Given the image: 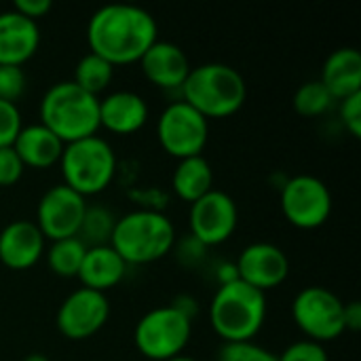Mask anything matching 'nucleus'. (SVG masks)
I'll use <instances>...</instances> for the list:
<instances>
[{"mask_svg":"<svg viewBox=\"0 0 361 361\" xmlns=\"http://www.w3.org/2000/svg\"><path fill=\"white\" fill-rule=\"evenodd\" d=\"M91 53L112 66L140 61L142 55L159 40L154 17L135 4H106L97 8L87 25Z\"/></svg>","mask_w":361,"mask_h":361,"instance_id":"f257e3e1","label":"nucleus"},{"mask_svg":"<svg viewBox=\"0 0 361 361\" xmlns=\"http://www.w3.org/2000/svg\"><path fill=\"white\" fill-rule=\"evenodd\" d=\"M182 102L209 118H226L239 112L247 99L243 74L228 63H201L190 68L182 85Z\"/></svg>","mask_w":361,"mask_h":361,"instance_id":"f03ea898","label":"nucleus"},{"mask_svg":"<svg viewBox=\"0 0 361 361\" xmlns=\"http://www.w3.org/2000/svg\"><path fill=\"white\" fill-rule=\"evenodd\" d=\"M267 319V294L241 279L220 283L209 305V322L224 343H250Z\"/></svg>","mask_w":361,"mask_h":361,"instance_id":"7ed1b4c3","label":"nucleus"},{"mask_svg":"<svg viewBox=\"0 0 361 361\" xmlns=\"http://www.w3.org/2000/svg\"><path fill=\"white\" fill-rule=\"evenodd\" d=\"M110 245L125 264H150L165 258L176 245L173 222L154 209H135L116 218Z\"/></svg>","mask_w":361,"mask_h":361,"instance_id":"20e7f679","label":"nucleus"},{"mask_svg":"<svg viewBox=\"0 0 361 361\" xmlns=\"http://www.w3.org/2000/svg\"><path fill=\"white\" fill-rule=\"evenodd\" d=\"M40 123L63 144L95 135L99 129V97L87 93L74 80H61L47 89L40 102Z\"/></svg>","mask_w":361,"mask_h":361,"instance_id":"39448f33","label":"nucleus"},{"mask_svg":"<svg viewBox=\"0 0 361 361\" xmlns=\"http://www.w3.org/2000/svg\"><path fill=\"white\" fill-rule=\"evenodd\" d=\"M63 184L80 197L104 192L116 173V154L108 140L95 135L70 142L59 159Z\"/></svg>","mask_w":361,"mask_h":361,"instance_id":"423d86ee","label":"nucleus"},{"mask_svg":"<svg viewBox=\"0 0 361 361\" xmlns=\"http://www.w3.org/2000/svg\"><path fill=\"white\" fill-rule=\"evenodd\" d=\"M192 336V317L176 305L148 311L133 330L137 351L152 361H169L186 349Z\"/></svg>","mask_w":361,"mask_h":361,"instance_id":"0eeeda50","label":"nucleus"},{"mask_svg":"<svg viewBox=\"0 0 361 361\" xmlns=\"http://www.w3.org/2000/svg\"><path fill=\"white\" fill-rule=\"evenodd\" d=\"M292 317L309 341L330 343L343 336L345 330V302L322 286H309L292 300Z\"/></svg>","mask_w":361,"mask_h":361,"instance_id":"6e6552de","label":"nucleus"},{"mask_svg":"<svg viewBox=\"0 0 361 361\" xmlns=\"http://www.w3.org/2000/svg\"><path fill=\"white\" fill-rule=\"evenodd\" d=\"M157 135L163 150L182 161L188 157L203 154L207 140H209V121L199 114L186 102L169 104L157 123Z\"/></svg>","mask_w":361,"mask_h":361,"instance_id":"1a4fd4ad","label":"nucleus"},{"mask_svg":"<svg viewBox=\"0 0 361 361\" xmlns=\"http://www.w3.org/2000/svg\"><path fill=\"white\" fill-rule=\"evenodd\" d=\"M281 212L296 228H319L332 214V192L315 176H294L281 188Z\"/></svg>","mask_w":361,"mask_h":361,"instance_id":"9d476101","label":"nucleus"},{"mask_svg":"<svg viewBox=\"0 0 361 361\" xmlns=\"http://www.w3.org/2000/svg\"><path fill=\"white\" fill-rule=\"evenodd\" d=\"M85 197L68 188L66 184H55L38 201L36 207V226L44 239L59 241L76 237L85 218Z\"/></svg>","mask_w":361,"mask_h":361,"instance_id":"9b49d317","label":"nucleus"},{"mask_svg":"<svg viewBox=\"0 0 361 361\" xmlns=\"http://www.w3.org/2000/svg\"><path fill=\"white\" fill-rule=\"evenodd\" d=\"M237 205L231 195L224 190L212 188L199 201L190 203L188 224L190 237H195L201 245L214 247L228 241L237 228Z\"/></svg>","mask_w":361,"mask_h":361,"instance_id":"f8f14e48","label":"nucleus"},{"mask_svg":"<svg viewBox=\"0 0 361 361\" xmlns=\"http://www.w3.org/2000/svg\"><path fill=\"white\" fill-rule=\"evenodd\" d=\"M110 317L106 294L78 288L59 305L55 326L68 341H85L97 334Z\"/></svg>","mask_w":361,"mask_h":361,"instance_id":"ddd939ff","label":"nucleus"},{"mask_svg":"<svg viewBox=\"0 0 361 361\" xmlns=\"http://www.w3.org/2000/svg\"><path fill=\"white\" fill-rule=\"evenodd\" d=\"M235 271L243 283L260 292H269L279 288L288 279L290 260L281 247L267 241H258V243H250L239 254L235 262Z\"/></svg>","mask_w":361,"mask_h":361,"instance_id":"4468645a","label":"nucleus"},{"mask_svg":"<svg viewBox=\"0 0 361 361\" xmlns=\"http://www.w3.org/2000/svg\"><path fill=\"white\" fill-rule=\"evenodd\" d=\"M44 252V237L36 222L13 220L0 231V262L13 271L32 269Z\"/></svg>","mask_w":361,"mask_h":361,"instance_id":"2eb2a0df","label":"nucleus"},{"mask_svg":"<svg viewBox=\"0 0 361 361\" xmlns=\"http://www.w3.org/2000/svg\"><path fill=\"white\" fill-rule=\"evenodd\" d=\"M144 76L161 89H182L188 72H190V61L186 53L169 42V40H157L140 59Z\"/></svg>","mask_w":361,"mask_h":361,"instance_id":"dca6fc26","label":"nucleus"},{"mask_svg":"<svg viewBox=\"0 0 361 361\" xmlns=\"http://www.w3.org/2000/svg\"><path fill=\"white\" fill-rule=\"evenodd\" d=\"M40 44V27L36 21L17 11L0 13V63L23 66Z\"/></svg>","mask_w":361,"mask_h":361,"instance_id":"f3484780","label":"nucleus"},{"mask_svg":"<svg viewBox=\"0 0 361 361\" xmlns=\"http://www.w3.org/2000/svg\"><path fill=\"white\" fill-rule=\"evenodd\" d=\"M148 121V104L133 91H114L99 99V127L116 135L140 131Z\"/></svg>","mask_w":361,"mask_h":361,"instance_id":"a211bd4d","label":"nucleus"},{"mask_svg":"<svg viewBox=\"0 0 361 361\" xmlns=\"http://www.w3.org/2000/svg\"><path fill=\"white\" fill-rule=\"evenodd\" d=\"M63 146L66 144L42 123L21 127L13 142V150L21 159L23 167L32 169H49L59 163Z\"/></svg>","mask_w":361,"mask_h":361,"instance_id":"6ab92c4d","label":"nucleus"},{"mask_svg":"<svg viewBox=\"0 0 361 361\" xmlns=\"http://www.w3.org/2000/svg\"><path fill=\"white\" fill-rule=\"evenodd\" d=\"M125 273H127L125 260L108 243V245L87 247L76 277L80 279L82 288L106 294L108 290H112L114 286L123 281Z\"/></svg>","mask_w":361,"mask_h":361,"instance_id":"aec40b11","label":"nucleus"},{"mask_svg":"<svg viewBox=\"0 0 361 361\" xmlns=\"http://www.w3.org/2000/svg\"><path fill=\"white\" fill-rule=\"evenodd\" d=\"M319 82L334 99H345L361 93V55L353 47L336 49L328 55L322 68Z\"/></svg>","mask_w":361,"mask_h":361,"instance_id":"412c9836","label":"nucleus"},{"mask_svg":"<svg viewBox=\"0 0 361 361\" xmlns=\"http://www.w3.org/2000/svg\"><path fill=\"white\" fill-rule=\"evenodd\" d=\"M171 188L186 203L199 201L214 188V169L209 161L203 154L178 161V167L171 176Z\"/></svg>","mask_w":361,"mask_h":361,"instance_id":"4be33fe9","label":"nucleus"},{"mask_svg":"<svg viewBox=\"0 0 361 361\" xmlns=\"http://www.w3.org/2000/svg\"><path fill=\"white\" fill-rule=\"evenodd\" d=\"M87 245L78 237L53 241L47 252V264L57 277H76L85 258Z\"/></svg>","mask_w":361,"mask_h":361,"instance_id":"5701e85b","label":"nucleus"},{"mask_svg":"<svg viewBox=\"0 0 361 361\" xmlns=\"http://www.w3.org/2000/svg\"><path fill=\"white\" fill-rule=\"evenodd\" d=\"M112 74H114V66L108 63L104 57L89 51L87 55H82L78 59V63L74 68V82L80 89H85L87 93L97 95L110 85Z\"/></svg>","mask_w":361,"mask_h":361,"instance_id":"b1692460","label":"nucleus"},{"mask_svg":"<svg viewBox=\"0 0 361 361\" xmlns=\"http://www.w3.org/2000/svg\"><path fill=\"white\" fill-rule=\"evenodd\" d=\"M116 218L112 216V212H108L102 205H87L85 209V218L82 224L78 228V239L87 245V247H97V245H108L112 231H114Z\"/></svg>","mask_w":361,"mask_h":361,"instance_id":"393cba45","label":"nucleus"},{"mask_svg":"<svg viewBox=\"0 0 361 361\" xmlns=\"http://www.w3.org/2000/svg\"><path fill=\"white\" fill-rule=\"evenodd\" d=\"M332 102H334V97L319 82V78L317 80L302 82L298 87V91L294 93V110L300 116H307V118L322 116L332 106Z\"/></svg>","mask_w":361,"mask_h":361,"instance_id":"a878e982","label":"nucleus"},{"mask_svg":"<svg viewBox=\"0 0 361 361\" xmlns=\"http://www.w3.org/2000/svg\"><path fill=\"white\" fill-rule=\"evenodd\" d=\"M216 361H277V355L271 353L269 349L256 345L254 341L250 343H224L222 349L218 351Z\"/></svg>","mask_w":361,"mask_h":361,"instance_id":"bb28decb","label":"nucleus"},{"mask_svg":"<svg viewBox=\"0 0 361 361\" xmlns=\"http://www.w3.org/2000/svg\"><path fill=\"white\" fill-rule=\"evenodd\" d=\"M25 91V72L21 66L0 63V99L15 104Z\"/></svg>","mask_w":361,"mask_h":361,"instance_id":"cd10ccee","label":"nucleus"},{"mask_svg":"<svg viewBox=\"0 0 361 361\" xmlns=\"http://www.w3.org/2000/svg\"><path fill=\"white\" fill-rule=\"evenodd\" d=\"M277 361H330V357L322 343L305 338L286 347L281 355H277Z\"/></svg>","mask_w":361,"mask_h":361,"instance_id":"c85d7f7f","label":"nucleus"},{"mask_svg":"<svg viewBox=\"0 0 361 361\" xmlns=\"http://www.w3.org/2000/svg\"><path fill=\"white\" fill-rule=\"evenodd\" d=\"M21 127H23V123H21V112H19L17 104L0 99V148L13 146Z\"/></svg>","mask_w":361,"mask_h":361,"instance_id":"c756f323","label":"nucleus"},{"mask_svg":"<svg viewBox=\"0 0 361 361\" xmlns=\"http://www.w3.org/2000/svg\"><path fill=\"white\" fill-rule=\"evenodd\" d=\"M23 163L17 157V152L13 150V146H4L0 148V186L8 188L15 186L21 176H23Z\"/></svg>","mask_w":361,"mask_h":361,"instance_id":"7c9ffc66","label":"nucleus"},{"mask_svg":"<svg viewBox=\"0 0 361 361\" xmlns=\"http://www.w3.org/2000/svg\"><path fill=\"white\" fill-rule=\"evenodd\" d=\"M341 118L347 127V131L360 140L361 137V93L349 95L341 99Z\"/></svg>","mask_w":361,"mask_h":361,"instance_id":"2f4dec72","label":"nucleus"},{"mask_svg":"<svg viewBox=\"0 0 361 361\" xmlns=\"http://www.w3.org/2000/svg\"><path fill=\"white\" fill-rule=\"evenodd\" d=\"M51 0H15L13 11L38 23V19H42L51 11Z\"/></svg>","mask_w":361,"mask_h":361,"instance_id":"473e14b6","label":"nucleus"},{"mask_svg":"<svg viewBox=\"0 0 361 361\" xmlns=\"http://www.w3.org/2000/svg\"><path fill=\"white\" fill-rule=\"evenodd\" d=\"M361 328V305L357 300L345 305V330L357 332Z\"/></svg>","mask_w":361,"mask_h":361,"instance_id":"72a5a7b5","label":"nucleus"},{"mask_svg":"<svg viewBox=\"0 0 361 361\" xmlns=\"http://www.w3.org/2000/svg\"><path fill=\"white\" fill-rule=\"evenodd\" d=\"M23 361H51L47 355H42V353H30L27 357Z\"/></svg>","mask_w":361,"mask_h":361,"instance_id":"f704fd0d","label":"nucleus"},{"mask_svg":"<svg viewBox=\"0 0 361 361\" xmlns=\"http://www.w3.org/2000/svg\"><path fill=\"white\" fill-rule=\"evenodd\" d=\"M169 361H197V360H192V357H186V355H178V357H173V360H169Z\"/></svg>","mask_w":361,"mask_h":361,"instance_id":"c9c22d12","label":"nucleus"}]
</instances>
